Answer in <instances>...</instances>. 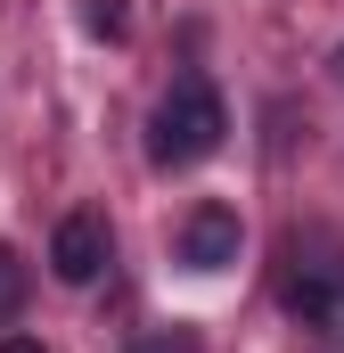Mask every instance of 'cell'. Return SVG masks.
<instances>
[{"label": "cell", "mask_w": 344, "mask_h": 353, "mask_svg": "<svg viewBox=\"0 0 344 353\" xmlns=\"http://www.w3.org/2000/svg\"><path fill=\"white\" fill-rule=\"evenodd\" d=\"M222 132H230V107H222V90L205 83V74H180V83L156 99V115H148V157L156 165H205L213 148H222Z\"/></svg>", "instance_id": "6da1fadb"}, {"label": "cell", "mask_w": 344, "mask_h": 353, "mask_svg": "<svg viewBox=\"0 0 344 353\" xmlns=\"http://www.w3.org/2000/svg\"><path fill=\"white\" fill-rule=\"evenodd\" d=\"M107 263H115L107 214H66V222H58V239H50V271H58L66 288H90Z\"/></svg>", "instance_id": "7a4b0ae2"}, {"label": "cell", "mask_w": 344, "mask_h": 353, "mask_svg": "<svg viewBox=\"0 0 344 353\" xmlns=\"http://www.w3.org/2000/svg\"><path fill=\"white\" fill-rule=\"evenodd\" d=\"M238 247H246V230H238L230 205H197V214L180 222V263H189V271H230Z\"/></svg>", "instance_id": "3957f363"}, {"label": "cell", "mask_w": 344, "mask_h": 353, "mask_svg": "<svg viewBox=\"0 0 344 353\" xmlns=\"http://www.w3.org/2000/svg\"><path fill=\"white\" fill-rule=\"evenodd\" d=\"M287 312H295L312 337H336L344 345V271L320 263V271H303V279H287Z\"/></svg>", "instance_id": "277c9868"}, {"label": "cell", "mask_w": 344, "mask_h": 353, "mask_svg": "<svg viewBox=\"0 0 344 353\" xmlns=\"http://www.w3.org/2000/svg\"><path fill=\"white\" fill-rule=\"evenodd\" d=\"M25 288H33L25 255H17V247H0V321H17V312H25Z\"/></svg>", "instance_id": "5b68a950"}, {"label": "cell", "mask_w": 344, "mask_h": 353, "mask_svg": "<svg viewBox=\"0 0 344 353\" xmlns=\"http://www.w3.org/2000/svg\"><path fill=\"white\" fill-rule=\"evenodd\" d=\"M123 25H131V8H123V0H83V33H98V41H123Z\"/></svg>", "instance_id": "8992f818"}, {"label": "cell", "mask_w": 344, "mask_h": 353, "mask_svg": "<svg viewBox=\"0 0 344 353\" xmlns=\"http://www.w3.org/2000/svg\"><path fill=\"white\" fill-rule=\"evenodd\" d=\"M0 353H41V337H0Z\"/></svg>", "instance_id": "52a82bcc"}, {"label": "cell", "mask_w": 344, "mask_h": 353, "mask_svg": "<svg viewBox=\"0 0 344 353\" xmlns=\"http://www.w3.org/2000/svg\"><path fill=\"white\" fill-rule=\"evenodd\" d=\"M336 66H344V58H336Z\"/></svg>", "instance_id": "ba28073f"}]
</instances>
